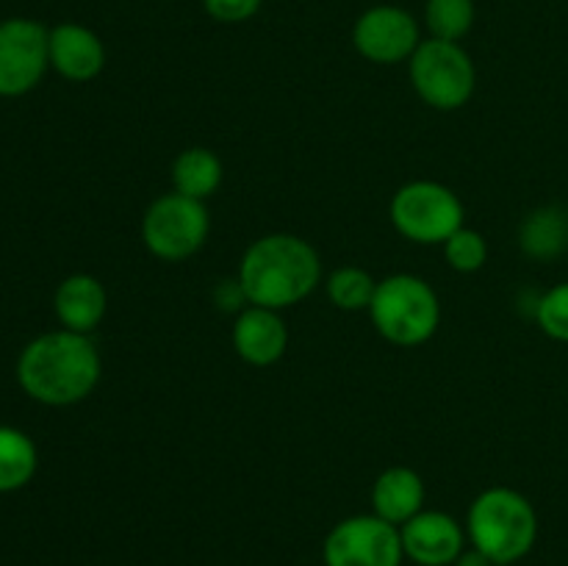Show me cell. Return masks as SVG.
<instances>
[{
    "instance_id": "10",
    "label": "cell",
    "mask_w": 568,
    "mask_h": 566,
    "mask_svg": "<svg viewBox=\"0 0 568 566\" xmlns=\"http://www.w3.org/2000/svg\"><path fill=\"white\" fill-rule=\"evenodd\" d=\"M353 44L372 64H399L408 61L422 44L419 22L399 6H372L355 20Z\"/></svg>"
},
{
    "instance_id": "1",
    "label": "cell",
    "mask_w": 568,
    "mask_h": 566,
    "mask_svg": "<svg viewBox=\"0 0 568 566\" xmlns=\"http://www.w3.org/2000/svg\"><path fill=\"white\" fill-rule=\"evenodd\" d=\"M103 361L87 333L53 331L26 344L17 361L22 392L42 405H75L100 383Z\"/></svg>"
},
{
    "instance_id": "23",
    "label": "cell",
    "mask_w": 568,
    "mask_h": 566,
    "mask_svg": "<svg viewBox=\"0 0 568 566\" xmlns=\"http://www.w3.org/2000/svg\"><path fill=\"white\" fill-rule=\"evenodd\" d=\"M261 6H264V0H203L205 14L216 22H225V26L253 20Z\"/></svg>"
},
{
    "instance_id": "6",
    "label": "cell",
    "mask_w": 568,
    "mask_h": 566,
    "mask_svg": "<svg viewBox=\"0 0 568 566\" xmlns=\"http://www.w3.org/2000/svg\"><path fill=\"white\" fill-rule=\"evenodd\" d=\"M211 233V216L203 200H192L178 194L175 189L148 205L142 216V242L150 255L159 261L192 259L203 250Z\"/></svg>"
},
{
    "instance_id": "15",
    "label": "cell",
    "mask_w": 568,
    "mask_h": 566,
    "mask_svg": "<svg viewBox=\"0 0 568 566\" xmlns=\"http://www.w3.org/2000/svg\"><path fill=\"white\" fill-rule=\"evenodd\" d=\"M425 481L410 466H388L372 486V514L403 527L425 511Z\"/></svg>"
},
{
    "instance_id": "18",
    "label": "cell",
    "mask_w": 568,
    "mask_h": 566,
    "mask_svg": "<svg viewBox=\"0 0 568 566\" xmlns=\"http://www.w3.org/2000/svg\"><path fill=\"white\" fill-rule=\"evenodd\" d=\"M39 455L31 436L17 427L0 425V494L28 486L37 475Z\"/></svg>"
},
{
    "instance_id": "5",
    "label": "cell",
    "mask_w": 568,
    "mask_h": 566,
    "mask_svg": "<svg viewBox=\"0 0 568 566\" xmlns=\"http://www.w3.org/2000/svg\"><path fill=\"white\" fill-rule=\"evenodd\" d=\"M408 75L414 92L436 111H458L471 100L477 87V70L460 42L422 39L408 59Z\"/></svg>"
},
{
    "instance_id": "22",
    "label": "cell",
    "mask_w": 568,
    "mask_h": 566,
    "mask_svg": "<svg viewBox=\"0 0 568 566\" xmlns=\"http://www.w3.org/2000/svg\"><path fill=\"white\" fill-rule=\"evenodd\" d=\"M532 314H536L538 327H541L549 338L568 344V281L558 283V286H552L549 292H544L541 297H538Z\"/></svg>"
},
{
    "instance_id": "19",
    "label": "cell",
    "mask_w": 568,
    "mask_h": 566,
    "mask_svg": "<svg viewBox=\"0 0 568 566\" xmlns=\"http://www.w3.org/2000/svg\"><path fill=\"white\" fill-rule=\"evenodd\" d=\"M327 297L338 311H369L377 281L364 266H338L327 277Z\"/></svg>"
},
{
    "instance_id": "13",
    "label": "cell",
    "mask_w": 568,
    "mask_h": 566,
    "mask_svg": "<svg viewBox=\"0 0 568 566\" xmlns=\"http://www.w3.org/2000/svg\"><path fill=\"white\" fill-rule=\"evenodd\" d=\"M50 67L72 83L98 78L105 67V44L92 28L78 22H61L50 28Z\"/></svg>"
},
{
    "instance_id": "9",
    "label": "cell",
    "mask_w": 568,
    "mask_h": 566,
    "mask_svg": "<svg viewBox=\"0 0 568 566\" xmlns=\"http://www.w3.org/2000/svg\"><path fill=\"white\" fill-rule=\"evenodd\" d=\"M50 31L28 17L0 22V98L28 94L50 67Z\"/></svg>"
},
{
    "instance_id": "14",
    "label": "cell",
    "mask_w": 568,
    "mask_h": 566,
    "mask_svg": "<svg viewBox=\"0 0 568 566\" xmlns=\"http://www.w3.org/2000/svg\"><path fill=\"white\" fill-rule=\"evenodd\" d=\"M53 311L64 331L92 333L109 311V292L94 275L64 277L53 294Z\"/></svg>"
},
{
    "instance_id": "17",
    "label": "cell",
    "mask_w": 568,
    "mask_h": 566,
    "mask_svg": "<svg viewBox=\"0 0 568 566\" xmlns=\"http://www.w3.org/2000/svg\"><path fill=\"white\" fill-rule=\"evenodd\" d=\"M222 175H225V166H222L220 155L209 148H186L172 161L175 192L192 200H203V203L222 186Z\"/></svg>"
},
{
    "instance_id": "25",
    "label": "cell",
    "mask_w": 568,
    "mask_h": 566,
    "mask_svg": "<svg viewBox=\"0 0 568 566\" xmlns=\"http://www.w3.org/2000/svg\"><path fill=\"white\" fill-rule=\"evenodd\" d=\"M453 566H494L491 560L486 558V555L480 553V549H475V547H466L464 553H460V558L455 560Z\"/></svg>"
},
{
    "instance_id": "8",
    "label": "cell",
    "mask_w": 568,
    "mask_h": 566,
    "mask_svg": "<svg viewBox=\"0 0 568 566\" xmlns=\"http://www.w3.org/2000/svg\"><path fill=\"white\" fill-rule=\"evenodd\" d=\"M322 560L325 566H403V536L377 514L347 516L325 536Z\"/></svg>"
},
{
    "instance_id": "24",
    "label": "cell",
    "mask_w": 568,
    "mask_h": 566,
    "mask_svg": "<svg viewBox=\"0 0 568 566\" xmlns=\"http://www.w3.org/2000/svg\"><path fill=\"white\" fill-rule=\"evenodd\" d=\"M214 297H216V305H222L225 311H236V314L244 309L242 303H247L239 281H222L220 286H216Z\"/></svg>"
},
{
    "instance_id": "16",
    "label": "cell",
    "mask_w": 568,
    "mask_h": 566,
    "mask_svg": "<svg viewBox=\"0 0 568 566\" xmlns=\"http://www.w3.org/2000/svg\"><path fill=\"white\" fill-rule=\"evenodd\" d=\"M519 247L532 261H555L568 250V209L541 205L519 225Z\"/></svg>"
},
{
    "instance_id": "4",
    "label": "cell",
    "mask_w": 568,
    "mask_h": 566,
    "mask_svg": "<svg viewBox=\"0 0 568 566\" xmlns=\"http://www.w3.org/2000/svg\"><path fill=\"white\" fill-rule=\"evenodd\" d=\"M369 316L375 331L397 347H419L442 325V300L419 275L397 272L377 281Z\"/></svg>"
},
{
    "instance_id": "20",
    "label": "cell",
    "mask_w": 568,
    "mask_h": 566,
    "mask_svg": "<svg viewBox=\"0 0 568 566\" xmlns=\"http://www.w3.org/2000/svg\"><path fill=\"white\" fill-rule=\"evenodd\" d=\"M475 0H427L425 26L433 39L460 42L475 26Z\"/></svg>"
},
{
    "instance_id": "11",
    "label": "cell",
    "mask_w": 568,
    "mask_h": 566,
    "mask_svg": "<svg viewBox=\"0 0 568 566\" xmlns=\"http://www.w3.org/2000/svg\"><path fill=\"white\" fill-rule=\"evenodd\" d=\"M405 558L416 566H453L466 549V527L444 511H422L399 527Z\"/></svg>"
},
{
    "instance_id": "7",
    "label": "cell",
    "mask_w": 568,
    "mask_h": 566,
    "mask_svg": "<svg viewBox=\"0 0 568 566\" xmlns=\"http://www.w3.org/2000/svg\"><path fill=\"white\" fill-rule=\"evenodd\" d=\"M388 216L397 233L414 244H444L464 228L466 209L458 194L438 181H410L394 192Z\"/></svg>"
},
{
    "instance_id": "12",
    "label": "cell",
    "mask_w": 568,
    "mask_h": 566,
    "mask_svg": "<svg viewBox=\"0 0 568 566\" xmlns=\"http://www.w3.org/2000/svg\"><path fill=\"white\" fill-rule=\"evenodd\" d=\"M233 350L250 366H272L286 355L288 327L281 311L264 305H244L233 320Z\"/></svg>"
},
{
    "instance_id": "2",
    "label": "cell",
    "mask_w": 568,
    "mask_h": 566,
    "mask_svg": "<svg viewBox=\"0 0 568 566\" xmlns=\"http://www.w3.org/2000/svg\"><path fill=\"white\" fill-rule=\"evenodd\" d=\"M236 281L247 305L292 309L322 283V259L308 239L266 233L244 250Z\"/></svg>"
},
{
    "instance_id": "3",
    "label": "cell",
    "mask_w": 568,
    "mask_h": 566,
    "mask_svg": "<svg viewBox=\"0 0 568 566\" xmlns=\"http://www.w3.org/2000/svg\"><path fill=\"white\" fill-rule=\"evenodd\" d=\"M466 538L494 566L519 564L538 542V514L516 488L491 486L469 505Z\"/></svg>"
},
{
    "instance_id": "21",
    "label": "cell",
    "mask_w": 568,
    "mask_h": 566,
    "mask_svg": "<svg viewBox=\"0 0 568 566\" xmlns=\"http://www.w3.org/2000/svg\"><path fill=\"white\" fill-rule=\"evenodd\" d=\"M442 247L447 264L453 266L455 272H464V275L483 270L488 261V242L480 231H475V228H458Z\"/></svg>"
}]
</instances>
